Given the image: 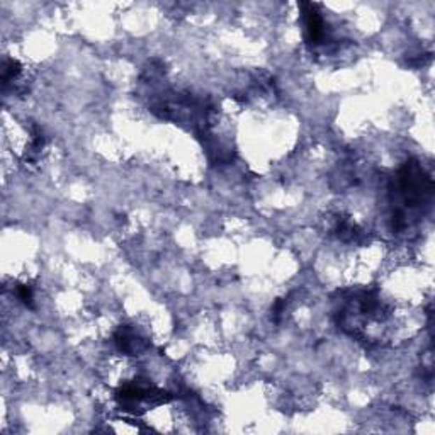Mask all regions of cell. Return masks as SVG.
Segmentation results:
<instances>
[{
  "label": "cell",
  "mask_w": 435,
  "mask_h": 435,
  "mask_svg": "<svg viewBox=\"0 0 435 435\" xmlns=\"http://www.w3.org/2000/svg\"><path fill=\"white\" fill-rule=\"evenodd\" d=\"M391 227L393 231H405L411 220L423 213L434 196V182L417 160H410L398 170L390 187Z\"/></svg>",
  "instance_id": "6da1fadb"
},
{
  "label": "cell",
  "mask_w": 435,
  "mask_h": 435,
  "mask_svg": "<svg viewBox=\"0 0 435 435\" xmlns=\"http://www.w3.org/2000/svg\"><path fill=\"white\" fill-rule=\"evenodd\" d=\"M116 399L121 406H124L126 410H136V406L146 405H160L170 399L169 393L157 390L155 386L148 385V383H128L122 387H120L116 393Z\"/></svg>",
  "instance_id": "7a4b0ae2"
},
{
  "label": "cell",
  "mask_w": 435,
  "mask_h": 435,
  "mask_svg": "<svg viewBox=\"0 0 435 435\" xmlns=\"http://www.w3.org/2000/svg\"><path fill=\"white\" fill-rule=\"evenodd\" d=\"M299 10H301L306 43L311 46L322 45L327 39V27L323 15L320 13V6L313 2H301L299 3Z\"/></svg>",
  "instance_id": "3957f363"
},
{
  "label": "cell",
  "mask_w": 435,
  "mask_h": 435,
  "mask_svg": "<svg viewBox=\"0 0 435 435\" xmlns=\"http://www.w3.org/2000/svg\"><path fill=\"white\" fill-rule=\"evenodd\" d=\"M114 343L126 355H140L141 352L148 349V342L128 325H121L117 328L116 334H114Z\"/></svg>",
  "instance_id": "277c9868"
},
{
  "label": "cell",
  "mask_w": 435,
  "mask_h": 435,
  "mask_svg": "<svg viewBox=\"0 0 435 435\" xmlns=\"http://www.w3.org/2000/svg\"><path fill=\"white\" fill-rule=\"evenodd\" d=\"M335 235L342 242H359L362 238V230L349 218H338L335 224Z\"/></svg>",
  "instance_id": "5b68a950"
},
{
  "label": "cell",
  "mask_w": 435,
  "mask_h": 435,
  "mask_svg": "<svg viewBox=\"0 0 435 435\" xmlns=\"http://www.w3.org/2000/svg\"><path fill=\"white\" fill-rule=\"evenodd\" d=\"M22 72V66L21 63L14 58H7L2 65V85L3 89H7L9 84H13L14 80H17V77Z\"/></svg>",
  "instance_id": "8992f818"
},
{
  "label": "cell",
  "mask_w": 435,
  "mask_h": 435,
  "mask_svg": "<svg viewBox=\"0 0 435 435\" xmlns=\"http://www.w3.org/2000/svg\"><path fill=\"white\" fill-rule=\"evenodd\" d=\"M15 294H17L19 301L24 303L27 308H34V292L29 286H26V284H19V286L15 287Z\"/></svg>",
  "instance_id": "52a82bcc"
},
{
  "label": "cell",
  "mask_w": 435,
  "mask_h": 435,
  "mask_svg": "<svg viewBox=\"0 0 435 435\" xmlns=\"http://www.w3.org/2000/svg\"><path fill=\"white\" fill-rule=\"evenodd\" d=\"M286 298H279L278 301L274 303V306H272V318L276 320V322H278L279 320V316L283 315V311L286 310Z\"/></svg>",
  "instance_id": "ba28073f"
}]
</instances>
